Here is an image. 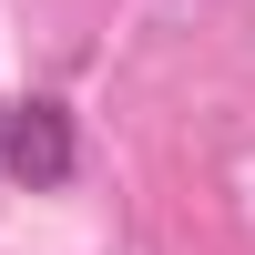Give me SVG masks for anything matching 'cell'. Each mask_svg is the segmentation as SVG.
I'll list each match as a JSON object with an SVG mask.
<instances>
[{
    "mask_svg": "<svg viewBox=\"0 0 255 255\" xmlns=\"http://www.w3.org/2000/svg\"><path fill=\"white\" fill-rule=\"evenodd\" d=\"M72 163H82L72 113H61V102H10V133H0V174H10V184H31V194H61V184H72Z\"/></svg>",
    "mask_w": 255,
    "mask_h": 255,
    "instance_id": "1",
    "label": "cell"
},
{
    "mask_svg": "<svg viewBox=\"0 0 255 255\" xmlns=\"http://www.w3.org/2000/svg\"><path fill=\"white\" fill-rule=\"evenodd\" d=\"M0 133H10V102H0Z\"/></svg>",
    "mask_w": 255,
    "mask_h": 255,
    "instance_id": "2",
    "label": "cell"
}]
</instances>
